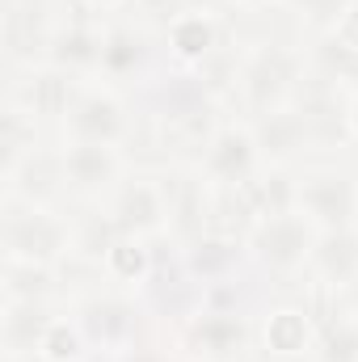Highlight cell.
Segmentation results:
<instances>
[{
    "mask_svg": "<svg viewBox=\"0 0 358 362\" xmlns=\"http://www.w3.org/2000/svg\"><path fill=\"white\" fill-rule=\"evenodd\" d=\"M4 262H25V266H59L76 245H72V223L55 215L47 202L30 198H4Z\"/></svg>",
    "mask_w": 358,
    "mask_h": 362,
    "instance_id": "6da1fadb",
    "label": "cell"
},
{
    "mask_svg": "<svg viewBox=\"0 0 358 362\" xmlns=\"http://www.w3.org/2000/svg\"><path fill=\"white\" fill-rule=\"evenodd\" d=\"M236 81H241V97L253 110V118L274 114L295 101L299 81H304V55L287 42H262L258 51L245 55Z\"/></svg>",
    "mask_w": 358,
    "mask_h": 362,
    "instance_id": "7a4b0ae2",
    "label": "cell"
},
{
    "mask_svg": "<svg viewBox=\"0 0 358 362\" xmlns=\"http://www.w3.org/2000/svg\"><path fill=\"white\" fill-rule=\"evenodd\" d=\"M321 240V228L304 215V211H278L262 215L245 228V253L266 266L270 274H295L312 262V249Z\"/></svg>",
    "mask_w": 358,
    "mask_h": 362,
    "instance_id": "3957f363",
    "label": "cell"
},
{
    "mask_svg": "<svg viewBox=\"0 0 358 362\" xmlns=\"http://www.w3.org/2000/svg\"><path fill=\"white\" fill-rule=\"evenodd\" d=\"M249 350V325L241 312L228 308H194L181 316L178 329V354L190 362H236Z\"/></svg>",
    "mask_w": 358,
    "mask_h": 362,
    "instance_id": "277c9868",
    "label": "cell"
},
{
    "mask_svg": "<svg viewBox=\"0 0 358 362\" xmlns=\"http://www.w3.org/2000/svg\"><path fill=\"white\" fill-rule=\"evenodd\" d=\"M295 211H304L321 232L358 228V181L342 169H312L295 181Z\"/></svg>",
    "mask_w": 358,
    "mask_h": 362,
    "instance_id": "5b68a950",
    "label": "cell"
},
{
    "mask_svg": "<svg viewBox=\"0 0 358 362\" xmlns=\"http://www.w3.org/2000/svg\"><path fill=\"white\" fill-rule=\"evenodd\" d=\"M258 165H262V152H258L253 127L224 122L219 131H211L198 156V177H207V185H219V189H241L258 177Z\"/></svg>",
    "mask_w": 358,
    "mask_h": 362,
    "instance_id": "8992f818",
    "label": "cell"
},
{
    "mask_svg": "<svg viewBox=\"0 0 358 362\" xmlns=\"http://www.w3.org/2000/svg\"><path fill=\"white\" fill-rule=\"evenodd\" d=\"M68 144H110L118 148L131 131V114L122 105V97L110 89H81L72 101L68 118H64Z\"/></svg>",
    "mask_w": 358,
    "mask_h": 362,
    "instance_id": "52a82bcc",
    "label": "cell"
},
{
    "mask_svg": "<svg viewBox=\"0 0 358 362\" xmlns=\"http://www.w3.org/2000/svg\"><path fill=\"white\" fill-rule=\"evenodd\" d=\"M110 219L122 236H152L169 223V189L152 177H122L114 189Z\"/></svg>",
    "mask_w": 358,
    "mask_h": 362,
    "instance_id": "ba28073f",
    "label": "cell"
},
{
    "mask_svg": "<svg viewBox=\"0 0 358 362\" xmlns=\"http://www.w3.org/2000/svg\"><path fill=\"white\" fill-rule=\"evenodd\" d=\"M76 320H81L89 346L110 350V354H127L135 346V333H139V312L122 295H89L76 308Z\"/></svg>",
    "mask_w": 358,
    "mask_h": 362,
    "instance_id": "9c48e42d",
    "label": "cell"
},
{
    "mask_svg": "<svg viewBox=\"0 0 358 362\" xmlns=\"http://www.w3.org/2000/svg\"><path fill=\"white\" fill-rule=\"evenodd\" d=\"M59 169H64V185L76 189V194H114L118 181L127 173L122 165V152L110 148V144H68L59 152Z\"/></svg>",
    "mask_w": 358,
    "mask_h": 362,
    "instance_id": "30bf717a",
    "label": "cell"
},
{
    "mask_svg": "<svg viewBox=\"0 0 358 362\" xmlns=\"http://www.w3.org/2000/svg\"><path fill=\"white\" fill-rule=\"evenodd\" d=\"M51 34H55V25L47 21V13H42L38 0H8L4 4V55H8L13 68L17 64L34 68V59L47 64Z\"/></svg>",
    "mask_w": 358,
    "mask_h": 362,
    "instance_id": "8fae6325",
    "label": "cell"
},
{
    "mask_svg": "<svg viewBox=\"0 0 358 362\" xmlns=\"http://www.w3.org/2000/svg\"><path fill=\"white\" fill-rule=\"evenodd\" d=\"M76 85H81V81H76L72 72H59V68L42 64V68H30L25 85H17L8 101L25 105L38 122H42V118L64 122V118H68V110H72V101L81 97V89H76Z\"/></svg>",
    "mask_w": 358,
    "mask_h": 362,
    "instance_id": "7c38bea8",
    "label": "cell"
},
{
    "mask_svg": "<svg viewBox=\"0 0 358 362\" xmlns=\"http://www.w3.org/2000/svg\"><path fill=\"white\" fill-rule=\"evenodd\" d=\"M253 139L266 165H287L291 156H299L312 139V114L299 105H282L274 114L253 118Z\"/></svg>",
    "mask_w": 358,
    "mask_h": 362,
    "instance_id": "4fadbf2b",
    "label": "cell"
},
{
    "mask_svg": "<svg viewBox=\"0 0 358 362\" xmlns=\"http://www.w3.org/2000/svg\"><path fill=\"white\" fill-rule=\"evenodd\" d=\"M101 51H105V30L101 25L68 21V25H55L51 47H47V64L59 68V72L85 76V72H101Z\"/></svg>",
    "mask_w": 358,
    "mask_h": 362,
    "instance_id": "5bb4252c",
    "label": "cell"
},
{
    "mask_svg": "<svg viewBox=\"0 0 358 362\" xmlns=\"http://www.w3.org/2000/svg\"><path fill=\"white\" fill-rule=\"evenodd\" d=\"M308 270L316 274L321 286L342 291L358 282V228H337V232H321Z\"/></svg>",
    "mask_w": 358,
    "mask_h": 362,
    "instance_id": "9a60e30c",
    "label": "cell"
},
{
    "mask_svg": "<svg viewBox=\"0 0 358 362\" xmlns=\"http://www.w3.org/2000/svg\"><path fill=\"white\" fill-rule=\"evenodd\" d=\"M165 38H169V51L185 68H202L215 55V47H219V21L211 13H202V8H190V13L169 17Z\"/></svg>",
    "mask_w": 358,
    "mask_h": 362,
    "instance_id": "2e32d148",
    "label": "cell"
},
{
    "mask_svg": "<svg viewBox=\"0 0 358 362\" xmlns=\"http://www.w3.org/2000/svg\"><path fill=\"white\" fill-rule=\"evenodd\" d=\"M55 312L47 299H4V320H0V341L4 354H38L42 333L51 329Z\"/></svg>",
    "mask_w": 358,
    "mask_h": 362,
    "instance_id": "e0dca14e",
    "label": "cell"
},
{
    "mask_svg": "<svg viewBox=\"0 0 358 362\" xmlns=\"http://www.w3.org/2000/svg\"><path fill=\"white\" fill-rule=\"evenodd\" d=\"M316 316L308 308H274L266 316V350L274 358H304L316 346Z\"/></svg>",
    "mask_w": 358,
    "mask_h": 362,
    "instance_id": "ac0fdd59",
    "label": "cell"
},
{
    "mask_svg": "<svg viewBox=\"0 0 358 362\" xmlns=\"http://www.w3.org/2000/svg\"><path fill=\"white\" fill-rule=\"evenodd\" d=\"M241 257H245V240L202 232L185 249V270L190 278H202V282H228V274L241 266Z\"/></svg>",
    "mask_w": 358,
    "mask_h": 362,
    "instance_id": "d6986e66",
    "label": "cell"
},
{
    "mask_svg": "<svg viewBox=\"0 0 358 362\" xmlns=\"http://www.w3.org/2000/svg\"><path fill=\"white\" fill-rule=\"evenodd\" d=\"M148 64V38L135 25H105V51L101 72L105 76H131Z\"/></svg>",
    "mask_w": 358,
    "mask_h": 362,
    "instance_id": "ffe728a7",
    "label": "cell"
},
{
    "mask_svg": "<svg viewBox=\"0 0 358 362\" xmlns=\"http://www.w3.org/2000/svg\"><path fill=\"white\" fill-rule=\"evenodd\" d=\"M38 354L47 362H85L89 337H85L81 320H76V316H55L51 329H47L42 341H38Z\"/></svg>",
    "mask_w": 358,
    "mask_h": 362,
    "instance_id": "44dd1931",
    "label": "cell"
},
{
    "mask_svg": "<svg viewBox=\"0 0 358 362\" xmlns=\"http://www.w3.org/2000/svg\"><path fill=\"white\" fill-rule=\"evenodd\" d=\"M101 266L114 282H144L152 274V253L144 249V236H118Z\"/></svg>",
    "mask_w": 358,
    "mask_h": 362,
    "instance_id": "7402d4cb",
    "label": "cell"
},
{
    "mask_svg": "<svg viewBox=\"0 0 358 362\" xmlns=\"http://www.w3.org/2000/svg\"><path fill=\"white\" fill-rule=\"evenodd\" d=\"M312 362H358V320H325L312 346Z\"/></svg>",
    "mask_w": 358,
    "mask_h": 362,
    "instance_id": "603a6c76",
    "label": "cell"
},
{
    "mask_svg": "<svg viewBox=\"0 0 358 362\" xmlns=\"http://www.w3.org/2000/svg\"><path fill=\"white\" fill-rule=\"evenodd\" d=\"M350 4H354V0H295L299 17H304L312 30H321V34H329V30L342 21V13H346Z\"/></svg>",
    "mask_w": 358,
    "mask_h": 362,
    "instance_id": "cb8c5ba5",
    "label": "cell"
},
{
    "mask_svg": "<svg viewBox=\"0 0 358 362\" xmlns=\"http://www.w3.org/2000/svg\"><path fill=\"white\" fill-rule=\"evenodd\" d=\"M118 362H169V358L156 354V350H139V346H131L127 354H118Z\"/></svg>",
    "mask_w": 358,
    "mask_h": 362,
    "instance_id": "d4e9b609",
    "label": "cell"
},
{
    "mask_svg": "<svg viewBox=\"0 0 358 362\" xmlns=\"http://www.w3.org/2000/svg\"><path fill=\"white\" fill-rule=\"evenodd\" d=\"M346 131L358 139V93L350 97V105H346Z\"/></svg>",
    "mask_w": 358,
    "mask_h": 362,
    "instance_id": "484cf974",
    "label": "cell"
},
{
    "mask_svg": "<svg viewBox=\"0 0 358 362\" xmlns=\"http://www.w3.org/2000/svg\"><path fill=\"white\" fill-rule=\"evenodd\" d=\"M81 4H85V8H118L122 0H81Z\"/></svg>",
    "mask_w": 358,
    "mask_h": 362,
    "instance_id": "4316f807",
    "label": "cell"
},
{
    "mask_svg": "<svg viewBox=\"0 0 358 362\" xmlns=\"http://www.w3.org/2000/svg\"><path fill=\"white\" fill-rule=\"evenodd\" d=\"M4 362H47L42 354H4Z\"/></svg>",
    "mask_w": 358,
    "mask_h": 362,
    "instance_id": "83f0119b",
    "label": "cell"
},
{
    "mask_svg": "<svg viewBox=\"0 0 358 362\" xmlns=\"http://www.w3.org/2000/svg\"><path fill=\"white\" fill-rule=\"evenodd\" d=\"M282 362H304V358H282Z\"/></svg>",
    "mask_w": 358,
    "mask_h": 362,
    "instance_id": "f1b7e54d",
    "label": "cell"
}]
</instances>
